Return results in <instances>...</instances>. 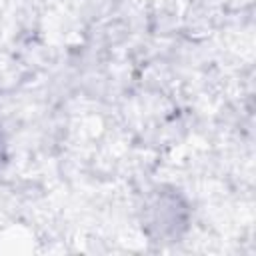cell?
<instances>
[{"mask_svg": "<svg viewBox=\"0 0 256 256\" xmlns=\"http://www.w3.org/2000/svg\"><path fill=\"white\" fill-rule=\"evenodd\" d=\"M0 160H2V144H0Z\"/></svg>", "mask_w": 256, "mask_h": 256, "instance_id": "2", "label": "cell"}, {"mask_svg": "<svg viewBox=\"0 0 256 256\" xmlns=\"http://www.w3.org/2000/svg\"><path fill=\"white\" fill-rule=\"evenodd\" d=\"M186 222L188 210L176 192H156L144 206V228L154 238H178Z\"/></svg>", "mask_w": 256, "mask_h": 256, "instance_id": "1", "label": "cell"}]
</instances>
